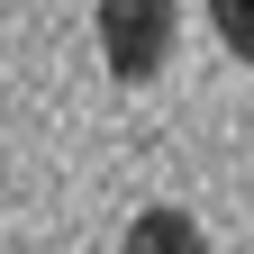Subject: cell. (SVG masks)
Segmentation results:
<instances>
[{
    "instance_id": "obj_3",
    "label": "cell",
    "mask_w": 254,
    "mask_h": 254,
    "mask_svg": "<svg viewBox=\"0 0 254 254\" xmlns=\"http://www.w3.org/2000/svg\"><path fill=\"white\" fill-rule=\"evenodd\" d=\"M209 18H218V37H227V55L254 64V0H209Z\"/></svg>"
},
{
    "instance_id": "obj_1",
    "label": "cell",
    "mask_w": 254,
    "mask_h": 254,
    "mask_svg": "<svg viewBox=\"0 0 254 254\" xmlns=\"http://www.w3.org/2000/svg\"><path fill=\"white\" fill-rule=\"evenodd\" d=\"M173 27H182V0H100V64L127 91L154 82L173 55Z\"/></svg>"
},
{
    "instance_id": "obj_2",
    "label": "cell",
    "mask_w": 254,
    "mask_h": 254,
    "mask_svg": "<svg viewBox=\"0 0 254 254\" xmlns=\"http://www.w3.org/2000/svg\"><path fill=\"white\" fill-rule=\"evenodd\" d=\"M118 254H209V236H200V218H182V209H145Z\"/></svg>"
}]
</instances>
